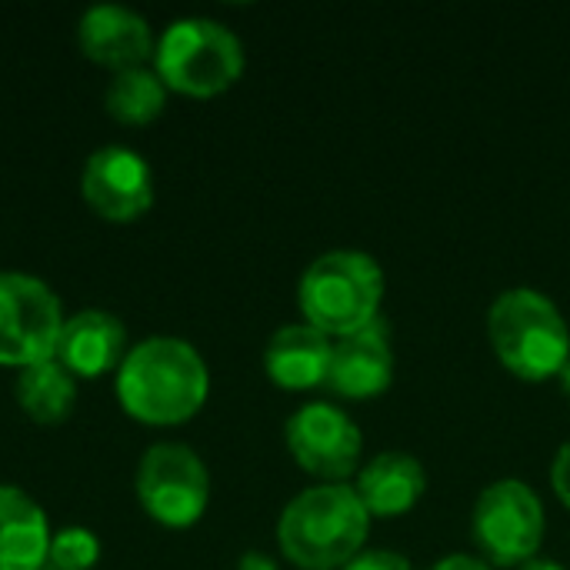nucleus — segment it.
I'll return each instance as SVG.
<instances>
[{
  "instance_id": "obj_2",
  "label": "nucleus",
  "mask_w": 570,
  "mask_h": 570,
  "mask_svg": "<svg viewBox=\"0 0 570 570\" xmlns=\"http://www.w3.org/2000/svg\"><path fill=\"white\" fill-rule=\"evenodd\" d=\"M371 514L347 484H314L301 491L277 521L287 561L304 570H337L361 554Z\"/></svg>"
},
{
  "instance_id": "obj_8",
  "label": "nucleus",
  "mask_w": 570,
  "mask_h": 570,
  "mask_svg": "<svg viewBox=\"0 0 570 570\" xmlns=\"http://www.w3.org/2000/svg\"><path fill=\"white\" fill-rule=\"evenodd\" d=\"M544 528L548 521L541 498L518 478L494 481L474 504V538L481 551L504 568L538 558Z\"/></svg>"
},
{
  "instance_id": "obj_5",
  "label": "nucleus",
  "mask_w": 570,
  "mask_h": 570,
  "mask_svg": "<svg viewBox=\"0 0 570 570\" xmlns=\"http://www.w3.org/2000/svg\"><path fill=\"white\" fill-rule=\"evenodd\" d=\"M154 70L167 90L214 97L244 73V43L214 17H180L157 37Z\"/></svg>"
},
{
  "instance_id": "obj_21",
  "label": "nucleus",
  "mask_w": 570,
  "mask_h": 570,
  "mask_svg": "<svg viewBox=\"0 0 570 570\" xmlns=\"http://www.w3.org/2000/svg\"><path fill=\"white\" fill-rule=\"evenodd\" d=\"M551 481H554V491H558V498L564 501L570 508V441L558 451V458H554V468H551Z\"/></svg>"
},
{
  "instance_id": "obj_15",
  "label": "nucleus",
  "mask_w": 570,
  "mask_h": 570,
  "mask_svg": "<svg viewBox=\"0 0 570 570\" xmlns=\"http://www.w3.org/2000/svg\"><path fill=\"white\" fill-rule=\"evenodd\" d=\"M428 488L424 464L407 451H384L371 458L357 474V498L371 518L407 514Z\"/></svg>"
},
{
  "instance_id": "obj_3",
  "label": "nucleus",
  "mask_w": 570,
  "mask_h": 570,
  "mask_svg": "<svg viewBox=\"0 0 570 570\" xmlns=\"http://www.w3.org/2000/svg\"><path fill=\"white\" fill-rule=\"evenodd\" d=\"M488 334L501 364L524 381L561 374L570 357L564 314L534 287H511L498 294L488 311Z\"/></svg>"
},
{
  "instance_id": "obj_25",
  "label": "nucleus",
  "mask_w": 570,
  "mask_h": 570,
  "mask_svg": "<svg viewBox=\"0 0 570 570\" xmlns=\"http://www.w3.org/2000/svg\"><path fill=\"white\" fill-rule=\"evenodd\" d=\"M558 377H561V387H564V394L570 397V357H568V364L561 367V374H558Z\"/></svg>"
},
{
  "instance_id": "obj_18",
  "label": "nucleus",
  "mask_w": 570,
  "mask_h": 570,
  "mask_svg": "<svg viewBox=\"0 0 570 570\" xmlns=\"http://www.w3.org/2000/svg\"><path fill=\"white\" fill-rule=\"evenodd\" d=\"M167 100V83L157 77L154 67H127L117 70L104 90V107L114 120L127 124V127H140L150 124Z\"/></svg>"
},
{
  "instance_id": "obj_12",
  "label": "nucleus",
  "mask_w": 570,
  "mask_h": 570,
  "mask_svg": "<svg viewBox=\"0 0 570 570\" xmlns=\"http://www.w3.org/2000/svg\"><path fill=\"white\" fill-rule=\"evenodd\" d=\"M127 351V327L120 324V317L100 307H87L63 317L53 357L73 377H100L107 371H117Z\"/></svg>"
},
{
  "instance_id": "obj_10",
  "label": "nucleus",
  "mask_w": 570,
  "mask_h": 570,
  "mask_svg": "<svg viewBox=\"0 0 570 570\" xmlns=\"http://www.w3.org/2000/svg\"><path fill=\"white\" fill-rule=\"evenodd\" d=\"M80 194L107 220H137L154 204V170L137 150L107 144L87 157Z\"/></svg>"
},
{
  "instance_id": "obj_22",
  "label": "nucleus",
  "mask_w": 570,
  "mask_h": 570,
  "mask_svg": "<svg viewBox=\"0 0 570 570\" xmlns=\"http://www.w3.org/2000/svg\"><path fill=\"white\" fill-rule=\"evenodd\" d=\"M431 570H491V564L481 558H471V554H448Z\"/></svg>"
},
{
  "instance_id": "obj_6",
  "label": "nucleus",
  "mask_w": 570,
  "mask_h": 570,
  "mask_svg": "<svg viewBox=\"0 0 570 570\" xmlns=\"http://www.w3.org/2000/svg\"><path fill=\"white\" fill-rule=\"evenodd\" d=\"M63 307L53 287L33 274L0 271V364L30 367L57 354Z\"/></svg>"
},
{
  "instance_id": "obj_1",
  "label": "nucleus",
  "mask_w": 570,
  "mask_h": 570,
  "mask_svg": "<svg viewBox=\"0 0 570 570\" xmlns=\"http://www.w3.org/2000/svg\"><path fill=\"white\" fill-rule=\"evenodd\" d=\"M114 391L120 407L144 424H184L204 407L210 394V371L194 344L160 334L137 341L127 351L117 367Z\"/></svg>"
},
{
  "instance_id": "obj_24",
  "label": "nucleus",
  "mask_w": 570,
  "mask_h": 570,
  "mask_svg": "<svg viewBox=\"0 0 570 570\" xmlns=\"http://www.w3.org/2000/svg\"><path fill=\"white\" fill-rule=\"evenodd\" d=\"M518 570H568L564 564H558V561H551V558H531V561H524Z\"/></svg>"
},
{
  "instance_id": "obj_7",
  "label": "nucleus",
  "mask_w": 570,
  "mask_h": 570,
  "mask_svg": "<svg viewBox=\"0 0 570 570\" xmlns=\"http://www.w3.org/2000/svg\"><path fill=\"white\" fill-rule=\"evenodd\" d=\"M137 498L164 528H190L210 501V474L200 454L177 441L150 444L137 464Z\"/></svg>"
},
{
  "instance_id": "obj_17",
  "label": "nucleus",
  "mask_w": 570,
  "mask_h": 570,
  "mask_svg": "<svg viewBox=\"0 0 570 570\" xmlns=\"http://www.w3.org/2000/svg\"><path fill=\"white\" fill-rule=\"evenodd\" d=\"M13 394H17L20 411L33 424L50 428V424H60L70 417V411L77 404V377L57 357H50V361L23 367L17 374Z\"/></svg>"
},
{
  "instance_id": "obj_19",
  "label": "nucleus",
  "mask_w": 570,
  "mask_h": 570,
  "mask_svg": "<svg viewBox=\"0 0 570 570\" xmlns=\"http://www.w3.org/2000/svg\"><path fill=\"white\" fill-rule=\"evenodd\" d=\"M100 558V541L90 528H60L50 538L47 561L60 570H90Z\"/></svg>"
},
{
  "instance_id": "obj_16",
  "label": "nucleus",
  "mask_w": 570,
  "mask_h": 570,
  "mask_svg": "<svg viewBox=\"0 0 570 570\" xmlns=\"http://www.w3.org/2000/svg\"><path fill=\"white\" fill-rule=\"evenodd\" d=\"M50 538L43 508L27 491L0 484V570H40Z\"/></svg>"
},
{
  "instance_id": "obj_23",
  "label": "nucleus",
  "mask_w": 570,
  "mask_h": 570,
  "mask_svg": "<svg viewBox=\"0 0 570 570\" xmlns=\"http://www.w3.org/2000/svg\"><path fill=\"white\" fill-rule=\"evenodd\" d=\"M237 570H277L274 558L264 554V551H247L240 561H237Z\"/></svg>"
},
{
  "instance_id": "obj_14",
  "label": "nucleus",
  "mask_w": 570,
  "mask_h": 570,
  "mask_svg": "<svg viewBox=\"0 0 570 570\" xmlns=\"http://www.w3.org/2000/svg\"><path fill=\"white\" fill-rule=\"evenodd\" d=\"M331 337L317 331L314 324H287L274 331V337L264 347V371L274 384L287 391H307L317 384H327L331 371Z\"/></svg>"
},
{
  "instance_id": "obj_9",
  "label": "nucleus",
  "mask_w": 570,
  "mask_h": 570,
  "mask_svg": "<svg viewBox=\"0 0 570 570\" xmlns=\"http://www.w3.org/2000/svg\"><path fill=\"white\" fill-rule=\"evenodd\" d=\"M287 448L294 461L327 484H341V478H351L361 464L364 438L361 428L344 414L341 407L327 401L304 404L287 421Z\"/></svg>"
},
{
  "instance_id": "obj_13",
  "label": "nucleus",
  "mask_w": 570,
  "mask_h": 570,
  "mask_svg": "<svg viewBox=\"0 0 570 570\" xmlns=\"http://www.w3.org/2000/svg\"><path fill=\"white\" fill-rule=\"evenodd\" d=\"M391 377H394V351L381 321L347 337H337L331 351V371H327V387L334 394L354 397V401L374 397L387 391Z\"/></svg>"
},
{
  "instance_id": "obj_11",
  "label": "nucleus",
  "mask_w": 570,
  "mask_h": 570,
  "mask_svg": "<svg viewBox=\"0 0 570 570\" xmlns=\"http://www.w3.org/2000/svg\"><path fill=\"white\" fill-rule=\"evenodd\" d=\"M77 43L94 60L117 70L144 67L154 57L150 23L124 3H94L77 20Z\"/></svg>"
},
{
  "instance_id": "obj_20",
  "label": "nucleus",
  "mask_w": 570,
  "mask_h": 570,
  "mask_svg": "<svg viewBox=\"0 0 570 570\" xmlns=\"http://www.w3.org/2000/svg\"><path fill=\"white\" fill-rule=\"evenodd\" d=\"M341 570H411V561L397 551H361Z\"/></svg>"
},
{
  "instance_id": "obj_26",
  "label": "nucleus",
  "mask_w": 570,
  "mask_h": 570,
  "mask_svg": "<svg viewBox=\"0 0 570 570\" xmlns=\"http://www.w3.org/2000/svg\"><path fill=\"white\" fill-rule=\"evenodd\" d=\"M40 570H60V568H53V564H50V561H47V564H43V568Z\"/></svg>"
},
{
  "instance_id": "obj_4",
  "label": "nucleus",
  "mask_w": 570,
  "mask_h": 570,
  "mask_svg": "<svg viewBox=\"0 0 570 570\" xmlns=\"http://www.w3.org/2000/svg\"><path fill=\"white\" fill-rule=\"evenodd\" d=\"M384 301L381 264L364 250L321 254L301 277L297 304L327 337H347L377 321Z\"/></svg>"
}]
</instances>
